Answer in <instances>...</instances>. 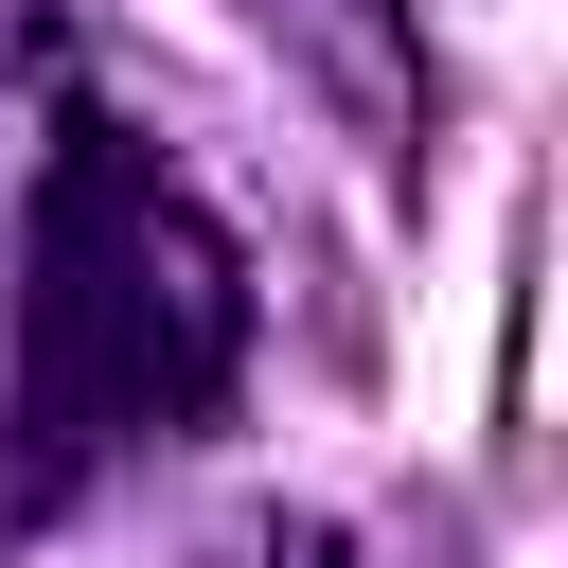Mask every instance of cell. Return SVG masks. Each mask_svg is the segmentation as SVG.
<instances>
[{"instance_id":"cell-1","label":"cell","mask_w":568,"mask_h":568,"mask_svg":"<svg viewBox=\"0 0 568 568\" xmlns=\"http://www.w3.org/2000/svg\"><path fill=\"white\" fill-rule=\"evenodd\" d=\"M248 355V284L231 231L106 124L53 142L36 231H18V444L36 479H89L124 444H178Z\"/></svg>"},{"instance_id":"cell-2","label":"cell","mask_w":568,"mask_h":568,"mask_svg":"<svg viewBox=\"0 0 568 568\" xmlns=\"http://www.w3.org/2000/svg\"><path fill=\"white\" fill-rule=\"evenodd\" d=\"M213 568H355V550H337V532H320V515H302V532H231V550H213Z\"/></svg>"}]
</instances>
